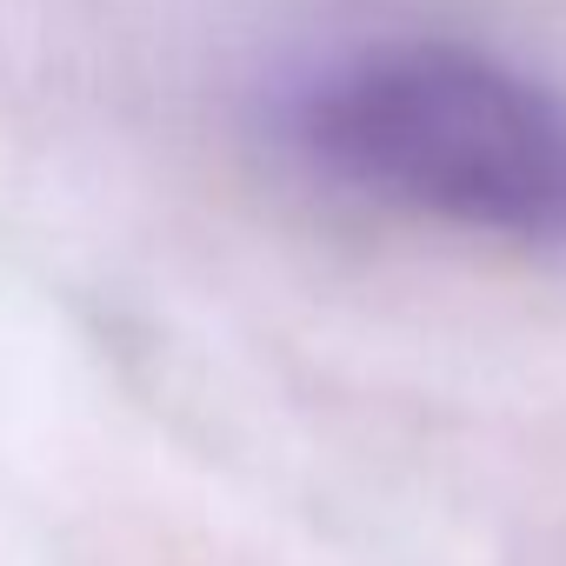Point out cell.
Returning a JSON list of instances; mask_svg holds the SVG:
<instances>
[{"instance_id": "1", "label": "cell", "mask_w": 566, "mask_h": 566, "mask_svg": "<svg viewBox=\"0 0 566 566\" xmlns=\"http://www.w3.org/2000/svg\"><path fill=\"white\" fill-rule=\"evenodd\" d=\"M280 140L334 193L467 240L566 253V87L467 34H380L280 94Z\"/></svg>"}]
</instances>
